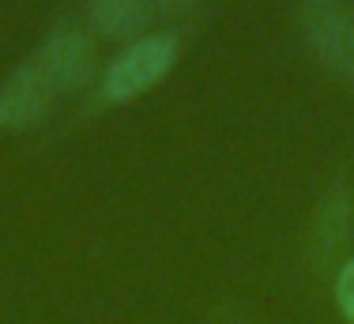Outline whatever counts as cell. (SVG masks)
<instances>
[{"mask_svg":"<svg viewBox=\"0 0 354 324\" xmlns=\"http://www.w3.org/2000/svg\"><path fill=\"white\" fill-rule=\"evenodd\" d=\"M177 61V34L170 30H155V34H140L132 38L102 72V95L109 102H129L140 91L155 87L170 64Z\"/></svg>","mask_w":354,"mask_h":324,"instance_id":"obj_1","label":"cell"},{"mask_svg":"<svg viewBox=\"0 0 354 324\" xmlns=\"http://www.w3.org/2000/svg\"><path fill=\"white\" fill-rule=\"evenodd\" d=\"M301 34L320 64L354 87V4L351 0H301Z\"/></svg>","mask_w":354,"mask_h":324,"instance_id":"obj_2","label":"cell"},{"mask_svg":"<svg viewBox=\"0 0 354 324\" xmlns=\"http://www.w3.org/2000/svg\"><path fill=\"white\" fill-rule=\"evenodd\" d=\"M30 64L46 75L57 95L61 91H80L95 75V46H91L87 30L72 27V23H61V27H53L38 42Z\"/></svg>","mask_w":354,"mask_h":324,"instance_id":"obj_3","label":"cell"},{"mask_svg":"<svg viewBox=\"0 0 354 324\" xmlns=\"http://www.w3.org/2000/svg\"><path fill=\"white\" fill-rule=\"evenodd\" d=\"M57 91L30 61L15 64L0 80V129H30L46 117Z\"/></svg>","mask_w":354,"mask_h":324,"instance_id":"obj_4","label":"cell"},{"mask_svg":"<svg viewBox=\"0 0 354 324\" xmlns=\"http://www.w3.org/2000/svg\"><path fill=\"white\" fill-rule=\"evenodd\" d=\"M147 8V0H87V19L106 38H140Z\"/></svg>","mask_w":354,"mask_h":324,"instance_id":"obj_5","label":"cell"},{"mask_svg":"<svg viewBox=\"0 0 354 324\" xmlns=\"http://www.w3.org/2000/svg\"><path fill=\"white\" fill-rule=\"evenodd\" d=\"M351 230V192L347 181H332L320 196V211H317V242L324 253H335L347 242Z\"/></svg>","mask_w":354,"mask_h":324,"instance_id":"obj_6","label":"cell"},{"mask_svg":"<svg viewBox=\"0 0 354 324\" xmlns=\"http://www.w3.org/2000/svg\"><path fill=\"white\" fill-rule=\"evenodd\" d=\"M335 305H339V313L354 324V257H347L343 268L335 271Z\"/></svg>","mask_w":354,"mask_h":324,"instance_id":"obj_7","label":"cell"},{"mask_svg":"<svg viewBox=\"0 0 354 324\" xmlns=\"http://www.w3.org/2000/svg\"><path fill=\"white\" fill-rule=\"evenodd\" d=\"M151 8H158V12H185V8H192L196 0H147Z\"/></svg>","mask_w":354,"mask_h":324,"instance_id":"obj_8","label":"cell"}]
</instances>
